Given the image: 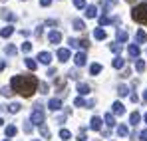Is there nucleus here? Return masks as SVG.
Instances as JSON below:
<instances>
[{
	"instance_id": "obj_18",
	"label": "nucleus",
	"mask_w": 147,
	"mask_h": 141,
	"mask_svg": "<svg viewBox=\"0 0 147 141\" xmlns=\"http://www.w3.org/2000/svg\"><path fill=\"white\" fill-rule=\"evenodd\" d=\"M139 121H141V113H139V111H133V113L129 115V123H131V125H137Z\"/></svg>"
},
{
	"instance_id": "obj_48",
	"label": "nucleus",
	"mask_w": 147,
	"mask_h": 141,
	"mask_svg": "<svg viewBox=\"0 0 147 141\" xmlns=\"http://www.w3.org/2000/svg\"><path fill=\"white\" fill-rule=\"evenodd\" d=\"M40 4H42V6H50V4H52V0H40Z\"/></svg>"
},
{
	"instance_id": "obj_37",
	"label": "nucleus",
	"mask_w": 147,
	"mask_h": 141,
	"mask_svg": "<svg viewBox=\"0 0 147 141\" xmlns=\"http://www.w3.org/2000/svg\"><path fill=\"white\" fill-rule=\"evenodd\" d=\"M115 4H117V0H105V4H103V14L107 12L109 6H115Z\"/></svg>"
},
{
	"instance_id": "obj_46",
	"label": "nucleus",
	"mask_w": 147,
	"mask_h": 141,
	"mask_svg": "<svg viewBox=\"0 0 147 141\" xmlns=\"http://www.w3.org/2000/svg\"><path fill=\"white\" fill-rule=\"evenodd\" d=\"M24 131H26V133L32 131V123H30V121H26V123H24Z\"/></svg>"
},
{
	"instance_id": "obj_55",
	"label": "nucleus",
	"mask_w": 147,
	"mask_h": 141,
	"mask_svg": "<svg viewBox=\"0 0 147 141\" xmlns=\"http://www.w3.org/2000/svg\"><path fill=\"white\" fill-rule=\"evenodd\" d=\"M143 119H145V123H147V113H145V117H143Z\"/></svg>"
},
{
	"instance_id": "obj_35",
	"label": "nucleus",
	"mask_w": 147,
	"mask_h": 141,
	"mask_svg": "<svg viewBox=\"0 0 147 141\" xmlns=\"http://www.w3.org/2000/svg\"><path fill=\"white\" fill-rule=\"evenodd\" d=\"M60 137H62V141H68L72 137V133H70L68 129H62V131H60Z\"/></svg>"
},
{
	"instance_id": "obj_47",
	"label": "nucleus",
	"mask_w": 147,
	"mask_h": 141,
	"mask_svg": "<svg viewBox=\"0 0 147 141\" xmlns=\"http://www.w3.org/2000/svg\"><path fill=\"white\" fill-rule=\"evenodd\" d=\"M129 76H131V70H129V68L121 72V78H129Z\"/></svg>"
},
{
	"instance_id": "obj_31",
	"label": "nucleus",
	"mask_w": 147,
	"mask_h": 141,
	"mask_svg": "<svg viewBox=\"0 0 147 141\" xmlns=\"http://www.w3.org/2000/svg\"><path fill=\"white\" fill-rule=\"evenodd\" d=\"M117 94H119V97H123V95H127V94H129V88H127L125 84H121V86L117 88Z\"/></svg>"
},
{
	"instance_id": "obj_13",
	"label": "nucleus",
	"mask_w": 147,
	"mask_h": 141,
	"mask_svg": "<svg viewBox=\"0 0 147 141\" xmlns=\"http://www.w3.org/2000/svg\"><path fill=\"white\" fill-rule=\"evenodd\" d=\"M0 16H2L4 20H8V22H14V20H16V14L10 12V10H0Z\"/></svg>"
},
{
	"instance_id": "obj_54",
	"label": "nucleus",
	"mask_w": 147,
	"mask_h": 141,
	"mask_svg": "<svg viewBox=\"0 0 147 141\" xmlns=\"http://www.w3.org/2000/svg\"><path fill=\"white\" fill-rule=\"evenodd\" d=\"M2 123H4V119H2V117H0V125H2Z\"/></svg>"
},
{
	"instance_id": "obj_3",
	"label": "nucleus",
	"mask_w": 147,
	"mask_h": 141,
	"mask_svg": "<svg viewBox=\"0 0 147 141\" xmlns=\"http://www.w3.org/2000/svg\"><path fill=\"white\" fill-rule=\"evenodd\" d=\"M30 121H32V125H44V121H46V111H44V105L42 103H36V107L32 109V113H30Z\"/></svg>"
},
{
	"instance_id": "obj_19",
	"label": "nucleus",
	"mask_w": 147,
	"mask_h": 141,
	"mask_svg": "<svg viewBox=\"0 0 147 141\" xmlns=\"http://www.w3.org/2000/svg\"><path fill=\"white\" fill-rule=\"evenodd\" d=\"M20 109H22V105H20V103H8V107H6V111H8V113H18Z\"/></svg>"
},
{
	"instance_id": "obj_14",
	"label": "nucleus",
	"mask_w": 147,
	"mask_h": 141,
	"mask_svg": "<svg viewBox=\"0 0 147 141\" xmlns=\"http://www.w3.org/2000/svg\"><path fill=\"white\" fill-rule=\"evenodd\" d=\"M127 38H129V36H127V32H125V30H117V34H115V40H117L121 46L125 44V42H127Z\"/></svg>"
},
{
	"instance_id": "obj_23",
	"label": "nucleus",
	"mask_w": 147,
	"mask_h": 141,
	"mask_svg": "<svg viewBox=\"0 0 147 141\" xmlns=\"http://www.w3.org/2000/svg\"><path fill=\"white\" fill-rule=\"evenodd\" d=\"M74 105H76V107H86V105H88V101H86L82 95H78V97L74 99Z\"/></svg>"
},
{
	"instance_id": "obj_26",
	"label": "nucleus",
	"mask_w": 147,
	"mask_h": 141,
	"mask_svg": "<svg viewBox=\"0 0 147 141\" xmlns=\"http://www.w3.org/2000/svg\"><path fill=\"white\" fill-rule=\"evenodd\" d=\"M101 70H103L101 64H92V66H90V74H92V76H98Z\"/></svg>"
},
{
	"instance_id": "obj_38",
	"label": "nucleus",
	"mask_w": 147,
	"mask_h": 141,
	"mask_svg": "<svg viewBox=\"0 0 147 141\" xmlns=\"http://www.w3.org/2000/svg\"><path fill=\"white\" fill-rule=\"evenodd\" d=\"M40 133H42V137H48L50 139V129L46 125H40Z\"/></svg>"
},
{
	"instance_id": "obj_42",
	"label": "nucleus",
	"mask_w": 147,
	"mask_h": 141,
	"mask_svg": "<svg viewBox=\"0 0 147 141\" xmlns=\"http://www.w3.org/2000/svg\"><path fill=\"white\" fill-rule=\"evenodd\" d=\"M78 141H86V129H80V133H78Z\"/></svg>"
},
{
	"instance_id": "obj_20",
	"label": "nucleus",
	"mask_w": 147,
	"mask_h": 141,
	"mask_svg": "<svg viewBox=\"0 0 147 141\" xmlns=\"http://www.w3.org/2000/svg\"><path fill=\"white\" fill-rule=\"evenodd\" d=\"M135 40H137V44H143V42H147V34L143 32V30H137V34H135Z\"/></svg>"
},
{
	"instance_id": "obj_56",
	"label": "nucleus",
	"mask_w": 147,
	"mask_h": 141,
	"mask_svg": "<svg viewBox=\"0 0 147 141\" xmlns=\"http://www.w3.org/2000/svg\"><path fill=\"white\" fill-rule=\"evenodd\" d=\"M4 141H10V139H4Z\"/></svg>"
},
{
	"instance_id": "obj_16",
	"label": "nucleus",
	"mask_w": 147,
	"mask_h": 141,
	"mask_svg": "<svg viewBox=\"0 0 147 141\" xmlns=\"http://www.w3.org/2000/svg\"><path fill=\"white\" fill-rule=\"evenodd\" d=\"M98 16V8L96 6H86V18H96Z\"/></svg>"
},
{
	"instance_id": "obj_28",
	"label": "nucleus",
	"mask_w": 147,
	"mask_h": 141,
	"mask_svg": "<svg viewBox=\"0 0 147 141\" xmlns=\"http://www.w3.org/2000/svg\"><path fill=\"white\" fill-rule=\"evenodd\" d=\"M4 52H6L8 56H16V54H18V48L10 44V46H6V48H4Z\"/></svg>"
},
{
	"instance_id": "obj_44",
	"label": "nucleus",
	"mask_w": 147,
	"mask_h": 141,
	"mask_svg": "<svg viewBox=\"0 0 147 141\" xmlns=\"http://www.w3.org/2000/svg\"><path fill=\"white\" fill-rule=\"evenodd\" d=\"M137 137H139L141 141H147V129H143V131H141V133H139Z\"/></svg>"
},
{
	"instance_id": "obj_22",
	"label": "nucleus",
	"mask_w": 147,
	"mask_h": 141,
	"mask_svg": "<svg viewBox=\"0 0 147 141\" xmlns=\"http://www.w3.org/2000/svg\"><path fill=\"white\" fill-rule=\"evenodd\" d=\"M105 123H107V127H115V117H113V113H105Z\"/></svg>"
},
{
	"instance_id": "obj_24",
	"label": "nucleus",
	"mask_w": 147,
	"mask_h": 141,
	"mask_svg": "<svg viewBox=\"0 0 147 141\" xmlns=\"http://www.w3.org/2000/svg\"><path fill=\"white\" fill-rule=\"evenodd\" d=\"M16 133H18V127L16 125H8L6 127V137H14Z\"/></svg>"
},
{
	"instance_id": "obj_10",
	"label": "nucleus",
	"mask_w": 147,
	"mask_h": 141,
	"mask_svg": "<svg viewBox=\"0 0 147 141\" xmlns=\"http://www.w3.org/2000/svg\"><path fill=\"white\" fill-rule=\"evenodd\" d=\"M76 90H78L80 95H88L90 92H92V88H90L88 84H84V82H78V88H76Z\"/></svg>"
},
{
	"instance_id": "obj_29",
	"label": "nucleus",
	"mask_w": 147,
	"mask_h": 141,
	"mask_svg": "<svg viewBox=\"0 0 147 141\" xmlns=\"http://www.w3.org/2000/svg\"><path fill=\"white\" fill-rule=\"evenodd\" d=\"M127 133H129L127 125H117V135H119V137H125Z\"/></svg>"
},
{
	"instance_id": "obj_6",
	"label": "nucleus",
	"mask_w": 147,
	"mask_h": 141,
	"mask_svg": "<svg viewBox=\"0 0 147 141\" xmlns=\"http://www.w3.org/2000/svg\"><path fill=\"white\" fill-rule=\"evenodd\" d=\"M56 56H58V60L64 64V62H68V60H70V50H68V48H60V50L56 52Z\"/></svg>"
},
{
	"instance_id": "obj_45",
	"label": "nucleus",
	"mask_w": 147,
	"mask_h": 141,
	"mask_svg": "<svg viewBox=\"0 0 147 141\" xmlns=\"http://www.w3.org/2000/svg\"><path fill=\"white\" fill-rule=\"evenodd\" d=\"M129 99H131L133 103H137V101H139V95L137 94H129Z\"/></svg>"
},
{
	"instance_id": "obj_2",
	"label": "nucleus",
	"mask_w": 147,
	"mask_h": 141,
	"mask_svg": "<svg viewBox=\"0 0 147 141\" xmlns=\"http://www.w3.org/2000/svg\"><path fill=\"white\" fill-rule=\"evenodd\" d=\"M131 18H133L137 24H141V26H147V2L133 6V10H131Z\"/></svg>"
},
{
	"instance_id": "obj_27",
	"label": "nucleus",
	"mask_w": 147,
	"mask_h": 141,
	"mask_svg": "<svg viewBox=\"0 0 147 141\" xmlns=\"http://www.w3.org/2000/svg\"><path fill=\"white\" fill-rule=\"evenodd\" d=\"M123 66H125V60H123V58H119V56H117V58H115V60H113V68H115V70H121Z\"/></svg>"
},
{
	"instance_id": "obj_1",
	"label": "nucleus",
	"mask_w": 147,
	"mask_h": 141,
	"mask_svg": "<svg viewBox=\"0 0 147 141\" xmlns=\"http://www.w3.org/2000/svg\"><path fill=\"white\" fill-rule=\"evenodd\" d=\"M38 86H40V82L32 74H18L10 80V88L14 92H18L20 95H24V97H32L34 92L38 90Z\"/></svg>"
},
{
	"instance_id": "obj_57",
	"label": "nucleus",
	"mask_w": 147,
	"mask_h": 141,
	"mask_svg": "<svg viewBox=\"0 0 147 141\" xmlns=\"http://www.w3.org/2000/svg\"><path fill=\"white\" fill-rule=\"evenodd\" d=\"M34 141H36V139H34Z\"/></svg>"
},
{
	"instance_id": "obj_32",
	"label": "nucleus",
	"mask_w": 147,
	"mask_h": 141,
	"mask_svg": "<svg viewBox=\"0 0 147 141\" xmlns=\"http://www.w3.org/2000/svg\"><path fill=\"white\" fill-rule=\"evenodd\" d=\"M74 28H76V30H84V28H86V24H84V20H80V18H76V20H74Z\"/></svg>"
},
{
	"instance_id": "obj_51",
	"label": "nucleus",
	"mask_w": 147,
	"mask_h": 141,
	"mask_svg": "<svg viewBox=\"0 0 147 141\" xmlns=\"http://www.w3.org/2000/svg\"><path fill=\"white\" fill-rule=\"evenodd\" d=\"M143 101H145V103H147V90H145V92H143Z\"/></svg>"
},
{
	"instance_id": "obj_17",
	"label": "nucleus",
	"mask_w": 147,
	"mask_h": 141,
	"mask_svg": "<svg viewBox=\"0 0 147 141\" xmlns=\"http://www.w3.org/2000/svg\"><path fill=\"white\" fill-rule=\"evenodd\" d=\"M12 32H14V26H4V28L0 30V36H2V38H10Z\"/></svg>"
},
{
	"instance_id": "obj_7",
	"label": "nucleus",
	"mask_w": 147,
	"mask_h": 141,
	"mask_svg": "<svg viewBox=\"0 0 147 141\" xmlns=\"http://www.w3.org/2000/svg\"><path fill=\"white\" fill-rule=\"evenodd\" d=\"M48 42H50V44H60V42H62V34H60L58 30L50 32V34H48Z\"/></svg>"
},
{
	"instance_id": "obj_4",
	"label": "nucleus",
	"mask_w": 147,
	"mask_h": 141,
	"mask_svg": "<svg viewBox=\"0 0 147 141\" xmlns=\"http://www.w3.org/2000/svg\"><path fill=\"white\" fill-rule=\"evenodd\" d=\"M74 62H76V66H78V68L86 66V64H88V56H86V52H78V54L74 56Z\"/></svg>"
},
{
	"instance_id": "obj_43",
	"label": "nucleus",
	"mask_w": 147,
	"mask_h": 141,
	"mask_svg": "<svg viewBox=\"0 0 147 141\" xmlns=\"http://www.w3.org/2000/svg\"><path fill=\"white\" fill-rule=\"evenodd\" d=\"M68 78H70V80H78V70H72L68 74Z\"/></svg>"
},
{
	"instance_id": "obj_41",
	"label": "nucleus",
	"mask_w": 147,
	"mask_h": 141,
	"mask_svg": "<svg viewBox=\"0 0 147 141\" xmlns=\"http://www.w3.org/2000/svg\"><path fill=\"white\" fill-rule=\"evenodd\" d=\"M38 88H40V94H48V84H44V82H42V84H40V86H38Z\"/></svg>"
},
{
	"instance_id": "obj_49",
	"label": "nucleus",
	"mask_w": 147,
	"mask_h": 141,
	"mask_svg": "<svg viewBox=\"0 0 147 141\" xmlns=\"http://www.w3.org/2000/svg\"><path fill=\"white\" fill-rule=\"evenodd\" d=\"M56 121H58V123H64V121H66V115H58Z\"/></svg>"
},
{
	"instance_id": "obj_12",
	"label": "nucleus",
	"mask_w": 147,
	"mask_h": 141,
	"mask_svg": "<svg viewBox=\"0 0 147 141\" xmlns=\"http://www.w3.org/2000/svg\"><path fill=\"white\" fill-rule=\"evenodd\" d=\"M111 109H113V115H123V113H125V107H123L121 101H113Z\"/></svg>"
},
{
	"instance_id": "obj_36",
	"label": "nucleus",
	"mask_w": 147,
	"mask_h": 141,
	"mask_svg": "<svg viewBox=\"0 0 147 141\" xmlns=\"http://www.w3.org/2000/svg\"><path fill=\"white\" fill-rule=\"evenodd\" d=\"M68 44H70V48H82V42H80V40H76V38H70V40H68Z\"/></svg>"
},
{
	"instance_id": "obj_33",
	"label": "nucleus",
	"mask_w": 147,
	"mask_h": 141,
	"mask_svg": "<svg viewBox=\"0 0 147 141\" xmlns=\"http://www.w3.org/2000/svg\"><path fill=\"white\" fill-rule=\"evenodd\" d=\"M135 70L137 72H145V62H143V60H135Z\"/></svg>"
},
{
	"instance_id": "obj_21",
	"label": "nucleus",
	"mask_w": 147,
	"mask_h": 141,
	"mask_svg": "<svg viewBox=\"0 0 147 141\" xmlns=\"http://www.w3.org/2000/svg\"><path fill=\"white\" fill-rule=\"evenodd\" d=\"M0 94L4 95V97H12V95H14V90H12L10 86H4V88L0 90Z\"/></svg>"
},
{
	"instance_id": "obj_39",
	"label": "nucleus",
	"mask_w": 147,
	"mask_h": 141,
	"mask_svg": "<svg viewBox=\"0 0 147 141\" xmlns=\"http://www.w3.org/2000/svg\"><path fill=\"white\" fill-rule=\"evenodd\" d=\"M22 52H24V54L32 52V42H24V44H22Z\"/></svg>"
},
{
	"instance_id": "obj_11",
	"label": "nucleus",
	"mask_w": 147,
	"mask_h": 141,
	"mask_svg": "<svg viewBox=\"0 0 147 141\" xmlns=\"http://www.w3.org/2000/svg\"><path fill=\"white\" fill-rule=\"evenodd\" d=\"M90 127H92L94 131H101V117L94 115V117L90 119Z\"/></svg>"
},
{
	"instance_id": "obj_40",
	"label": "nucleus",
	"mask_w": 147,
	"mask_h": 141,
	"mask_svg": "<svg viewBox=\"0 0 147 141\" xmlns=\"http://www.w3.org/2000/svg\"><path fill=\"white\" fill-rule=\"evenodd\" d=\"M74 6L82 10V8H86V0H74Z\"/></svg>"
},
{
	"instance_id": "obj_30",
	"label": "nucleus",
	"mask_w": 147,
	"mask_h": 141,
	"mask_svg": "<svg viewBox=\"0 0 147 141\" xmlns=\"http://www.w3.org/2000/svg\"><path fill=\"white\" fill-rule=\"evenodd\" d=\"M107 24H113V18H109V16L103 14V16L99 18V26H107Z\"/></svg>"
},
{
	"instance_id": "obj_9",
	"label": "nucleus",
	"mask_w": 147,
	"mask_h": 141,
	"mask_svg": "<svg viewBox=\"0 0 147 141\" xmlns=\"http://www.w3.org/2000/svg\"><path fill=\"white\" fill-rule=\"evenodd\" d=\"M38 62L50 66V62H52V54H50V52H40V54H38Z\"/></svg>"
},
{
	"instance_id": "obj_25",
	"label": "nucleus",
	"mask_w": 147,
	"mask_h": 141,
	"mask_svg": "<svg viewBox=\"0 0 147 141\" xmlns=\"http://www.w3.org/2000/svg\"><path fill=\"white\" fill-rule=\"evenodd\" d=\"M26 68L34 72L36 68H38V62H36V60H32V58H26Z\"/></svg>"
},
{
	"instance_id": "obj_5",
	"label": "nucleus",
	"mask_w": 147,
	"mask_h": 141,
	"mask_svg": "<svg viewBox=\"0 0 147 141\" xmlns=\"http://www.w3.org/2000/svg\"><path fill=\"white\" fill-rule=\"evenodd\" d=\"M127 54H129V58L137 60V58H139V54H141V50H139L137 44H129V46H127Z\"/></svg>"
},
{
	"instance_id": "obj_52",
	"label": "nucleus",
	"mask_w": 147,
	"mask_h": 141,
	"mask_svg": "<svg viewBox=\"0 0 147 141\" xmlns=\"http://www.w3.org/2000/svg\"><path fill=\"white\" fill-rule=\"evenodd\" d=\"M4 68H6V64H4V62H0V70H4Z\"/></svg>"
},
{
	"instance_id": "obj_53",
	"label": "nucleus",
	"mask_w": 147,
	"mask_h": 141,
	"mask_svg": "<svg viewBox=\"0 0 147 141\" xmlns=\"http://www.w3.org/2000/svg\"><path fill=\"white\" fill-rule=\"evenodd\" d=\"M125 2H129V4H133V2H135V0H125Z\"/></svg>"
},
{
	"instance_id": "obj_8",
	"label": "nucleus",
	"mask_w": 147,
	"mask_h": 141,
	"mask_svg": "<svg viewBox=\"0 0 147 141\" xmlns=\"http://www.w3.org/2000/svg\"><path fill=\"white\" fill-rule=\"evenodd\" d=\"M60 107H62V99L60 97H52L48 101V109H52V111H58Z\"/></svg>"
},
{
	"instance_id": "obj_50",
	"label": "nucleus",
	"mask_w": 147,
	"mask_h": 141,
	"mask_svg": "<svg viewBox=\"0 0 147 141\" xmlns=\"http://www.w3.org/2000/svg\"><path fill=\"white\" fill-rule=\"evenodd\" d=\"M56 74H58V72H56V68H50V72H48V76H52V78H54V76H56Z\"/></svg>"
},
{
	"instance_id": "obj_34",
	"label": "nucleus",
	"mask_w": 147,
	"mask_h": 141,
	"mask_svg": "<svg viewBox=\"0 0 147 141\" xmlns=\"http://www.w3.org/2000/svg\"><path fill=\"white\" fill-rule=\"evenodd\" d=\"M109 50H111L113 54H119V52H121V44H119V42H113V44L109 46Z\"/></svg>"
},
{
	"instance_id": "obj_15",
	"label": "nucleus",
	"mask_w": 147,
	"mask_h": 141,
	"mask_svg": "<svg viewBox=\"0 0 147 141\" xmlns=\"http://www.w3.org/2000/svg\"><path fill=\"white\" fill-rule=\"evenodd\" d=\"M94 38H96V40H105L107 34H105L103 28H96V30H94Z\"/></svg>"
}]
</instances>
